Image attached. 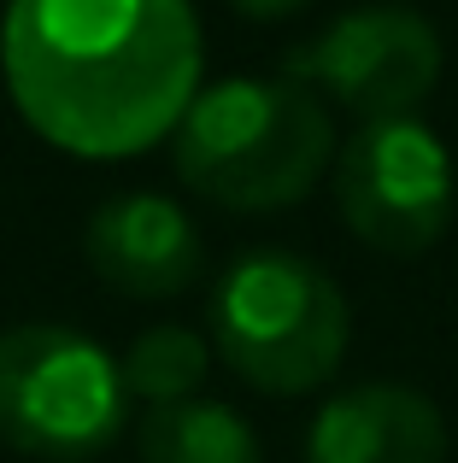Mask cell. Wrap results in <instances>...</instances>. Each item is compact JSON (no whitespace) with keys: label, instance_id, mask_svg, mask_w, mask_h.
Here are the masks:
<instances>
[{"label":"cell","instance_id":"1","mask_svg":"<svg viewBox=\"0 0 458 463\" xmlns=\"http://www.w3.org/2000/svg\"><path fill=\"white\" fill-rule=\"evenodd\" d=\"M0 71L59 153L129 158L195 106L200 18L188 0H6Z\"/></svg>","mask_w":458,"mask_h":463},{"label":"cell","instance_id":"2","mask_svg":"<svg viewBox=\"0 0 458 463\" xmlns=\"http://www.w3.org/2000/svg\"><path fill=\"white\" fill-rule=\"evenodd\" d=\"M335 158L329 106L276 77H229L195 94L171 129V165L224 212H282L318 188Z\"/></svg>","mask_w":458,"mask_h":463},{"label":"cell","instance_id":"3","mask_svg":"<svg viewBox=\"0 0 458 463\" xmlns=\"http://www.w3.org/2000/svg\"><path fill=\"white\" fill-rule=\"evenodd\" d=\"M212 340L218 358L247 387L300 399L323 387L347 358V299L323 264L300 252H247L212 288Z\"/></svg>","mask_w":458,"mask_h":463},{"label":"cell","instance_id":"4","mask_svg":"<svg viewBox=\"0 0 458 463\" xmlns=\"http://www.w3.org/2000/svg\"><path fill=\"white\" fill-rule=\"evenodd\" d=\"M129 387L89 335L18 323L0 335V440L30 458L77 463L124 434Z\"/></svg>","mask_w":458,"mask_h":463},{"label":"cell","instance_id":"5","mask_svg":"<svg viewBox=\"0 0 458 463\" xmlns=\"http://www.w3.org/2000/svg\"><path fill=\"white\" fill-rule=\"evenodd\" d=\"M282 77L311 89L318 100L329 94L358 124L417 118V106L441 82V35L424 12L394 6V0L353 6L294 47L282 59Z\"/></svg>","mask_w":458,"mask_h":463},{"label":"cell","instance_id":"6","mask_svg":"<svg viewBox=\"0 0 458 463\" xmlns=\"http://www.w3.org/2000/svg\"><path fill=\"white\" fill-rule=\"evenodd\" d=\"M335 205L365 247L417 259L453 223V153L424 118L358 124L335 147Z\"/></svg>","mask_w":458,"mask_h":463},{"label":"cell","instance_id":"7","mask_svg":"<svg viewBox=\"0 0 458 463\" xmlns=\"http://www.w3.org/2000/svg\"><path fill=\"white\" fill-rule=\"evenodd\" d=\"M82 259L112 294L171 299L200 276V235L165 194H112L82 229Z\"/></svg>","mask_w":458,"mask_h":463},{"label":"cell","instance_id":"8","mask_svg":"<svg viewBox=\"0 0 458 463\" xmlns=\"http://www.w3.org/2000/svg\"><path fill=\"white\" fill-rule=\"evenodd\" d=\"M306 463H447V417L406 382H358L323 399Z\"/></svg>","mask_w":458,"mask_h":463},{"label":"cell","instance_id":"9","mask_svg":"<svg viewBox=\"0 0 458 463\" xmlns=\"http://www.w3.org/2000/svg\"><path fill=\"white\" fill-rule=\"evenodd\" d=\"M136 452L141 463H264L247 417H235L229 405H212V399L148 411L136 422Z\"/></svg>","mask_w":458,"mask_h":463},{"label":"cell","instance_id":"10","mask_svg":"<svg viewBox=\"0 0 458 463\" xmlns=\"http://www.w3.org/2000/svg\"><path fill=\"white\" fill-rule=\"evenodd\" d=\"M118 375H124V387L136 399H148L153 411L183 405V399H195V387L206 382V340L177 328V323H159L124 352Z\"/></svg>","mask_w":458,"mask_h":463},{"label":"cell","instance_id":"11","mask_svg":"<svg viewBox=\"0 0 458 463\" xmlns=\"http://www.w3.org/2000/svg\"><path fill=\"white\" fill-rule=\"evenodd\" d=\"M235 12H247V18H288V12H300L306 0H229Z\"/></svg>","mask_w":458,"mask_h":463}]
</instances>
